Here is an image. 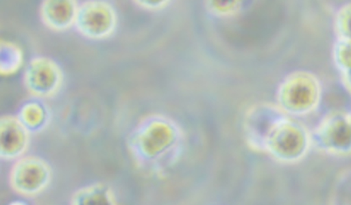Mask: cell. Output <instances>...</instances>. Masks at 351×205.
Here are the masks:
<instances>
[{"mask_svg": "<svg viewBox=\"0 0 351 205\" xmlns=\"http://www.w3.org/2000/svg\"><path fill=\"white\" fill-rule=\"evenodd\" d=\"M181 129L162 114L146 115L127 139V148L137 169L148 176H159L177 161L182 145Z\"/></svg>", "mask_w": 351, "mask_h": 205, "instance_id": "1", "label": "cell"}, {"mask_svg": "<svg viewBox=\"0 0 351 205\" xmlns=\"http://www.w3.org/2000/svg\"><path fill=\"white\" fill-rule=\"evenodd\" d=\"M23 52L16 43L2 40L0 43V74L11 76L20 70L23 64Z\"/></svg>", "mask_w": 351, "mask_h": 205, "instance_id": "10", "label": "cell"}, {"mask_svg": "<svg viewBox=\"0 0 351 205\" xmlns=\"http://www.w3.org/2000/svg\"><path fill=\"white\" fill-rule=\"evenodd\" d=\"M30 132L14 115H3L0 119V158L15 161L25 156L30 145Z\"/></svg>", "mask_w": 351, "mask_h": 205, "instance_id": "5", "label": "cell"}, {"mask_svg": "<svg viewBox=\"0 0 351 205\" xmlns=\"http://www.w3.org/2000/svg\"><path fill=\"white\" fill-rule=\"evenodd\" d=\"M169 1H144V0H136L134 4L144 11L158 12L165 9L169 5Z\"/></svg>", "mask_w": 351, "mask_h": 205, "instance_id": "11", "label": "cell"}, {"mask_svg": "<svg viewBox=\"0 0 351 205\" xmlns=\"http://www.w3.org/2000/svg\"><path fill=\"white\" fill-rule=\"evenodd\" d=\"M64 81V71L60 65L46 57L31 59L22 76L25 89L36 99L56 97L60 92Z\"/></svg>", "mask_w": 351, "mask_h": 205, "instance_id": "4", "label": "cell"}, {"mask_svg": "<svg viewBox=\"0 0 351 205\" xmlns=\"http://www.w3.org/2000/svg\"><path fill=\"white\" fill-rule=\"evenodd\" d=\"M80 5L75 0H44L39 10L40 21L52 32H67L76 24Z\"/></svg>", "mask_w": 351, "mask_h": 205, "instance_id": "6", "label": "cell"}, {"mask_svg": "<svg viewBox=\"0 0 351 205\" xmlns=\"http://www.w3.org/2000/svg\"><path fill=\"white\" fill-rule=\"evenodd\" d=\"M53 171L46 160L36 155H25L15 161L8 176L9 186L24 197L43 194L52 182Z\"/></svg>", "mask_w": 351, "mask_h": 205, "instance_id": "2", "label": "cell"}, {"mask_svg": "<svg viewBox=\"0 0 351 205\" xmlns=\"http://www.w3.org/2000/svg\"><path fill=\"white\" fill-rule=\"evenodd\" d=\"M325 141L330 151L341 155L351 154V115L340 114L330 121L325 131Z\"/></svg>", "mask_w": 351, "mask_h": 205, "instance_id": "7", "label": "cell"}, {"mask_svg": "<svg viewBox=\"0 0 351 205\" xmlns=\"http://www.w3.org/2000/svg\"><path fill=\"white\" fill-rule=\"evenodd\" d=\"M8 205H28V204L25 201L16 200V201L12 202V203L9 204Z\"/></svg>", "mask_w": 351, "mask_h": 205, "instance_id": "12", "label": "cell"}, {"mask_svg": "<svg viewBox=\"0 0 351 205\" xmlns=\"http://www.w3.org/2000/svg\"><path fill=\"white\" fill-rule=\"evenodd\" d=\"M118 21L117 11L111 3L88 0L80 5L74 27L84 38L104 40L114 36Z\"/></svg>", "mask_w": 351, "mask_h": 205, "instance_id": "3", "label": "cell"}, {"mask_svg": "<svg viewBox=\"0 0 351 205\" xmlns=\"http://www.w3.org/2000/svg\"><path fill=\"white\" fill-rule=\"evenodd\" d=\"M70 205H118L109 185L95 182L77 189L71 195Z\"/></svg>", "mask_w": 351, "mask_h": 205, "instance_id": "8", "label": "cell"}, {"mask_svg": "<svg viewBox=\"0 0 351 205\" xmlns=\"http://www.w3.org/2000/svg\"><path fill=\"white\" fill-rule=\"evenodd\" d=\"M17 117L30 133L43 131L49 122L48 107L40 99L24 102L18 111Z\"/></svg>", "mask_w": 351, "mask_h": 205, "instance_id": "9", "label": "cell"}]
</instances>
